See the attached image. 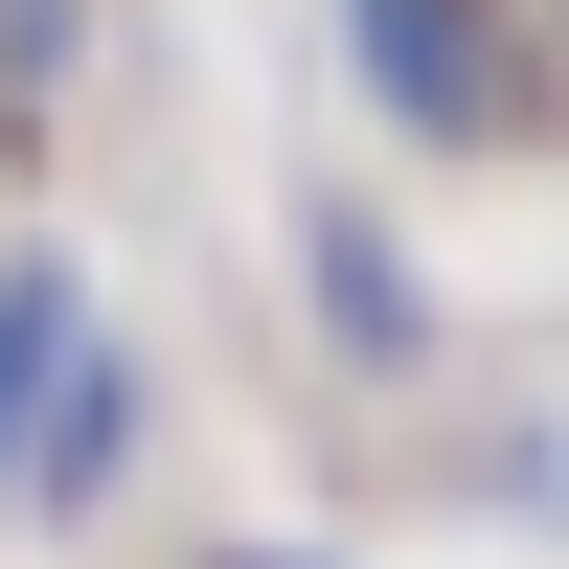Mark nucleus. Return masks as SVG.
<instances>
[{
    "label": "nucleus",
    "instance_id": "f257e3e1",
    "mask_svg": "<svg viewBox=\"0 0 569 569\" xmlns=\"http://www.w3.org/2000/svg\"><path fill=\"white\" fill-rule=\"evenodd\" d=\"M46 342H69V319H46V297H0V433H23V365Z\"/></svg>",
    "mask_w": 569,
    "mask_h": 569
}]
</instances>
